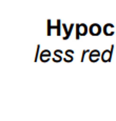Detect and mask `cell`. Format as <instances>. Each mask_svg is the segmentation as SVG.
<instances>
[{
  "mask_svg": "<svg viewBox=\"0 0 116 121\" xmlns=\"http://www.w3.org/2000/svg\"><path fill=\"white\" fill-rule=\"evenodd\" d=\"M89 52H90L89 50H83V52H82V56H81V62H83V60H85V55H87Z\"/></svg>",
  "mask_w": 116,
  "mask_h": 121,
  "instance_id": "11",
  "label": "cell"
},
{
  "mask_svg": "<svg viewBox=\"0 0 116 121\" xmlns=\"http://www.w3.org/2000/svg\"><path fill=\"white\" fill-rule=\"evenodd\" d=\"M89 32H90V34H91L92 36H99L100 33H101V27H100V25L99 24L94 23V24H92L91 26H90Z\"/></svg>",
  "mask_w": 116,
  "mask_h": 121,
  "instance_id": "3",
  "label": "cell"
},
{
  "mask_svg": "<svg viewBox=\"0 0 116 121\" xmlns=\"http://www.w3.org/2000/svg\"><path fill=\"white\" fill-rule=\"evenodd\" d=\"M45 59H50V57H51V53H50V51L49 50H45V51H43L42 53H41V55H40V60L41 61H45Z\"/></svg>",
  "mask_w": 116,
  "mask_h": 121,
  "instance_id": "7",
  "label": "cell"
},
{
  "mask_svg": "<svg viewBox=\"0 0 116 121\" xmlns=\"http://www.w3.org/2000/svg\"><path fill=\"white\" fill-rule=\"evenodd\" d=\"M72 54H74V51H72V50H68V51H66V56L68 58H64V61L66 62H71V61H73V57H72Z\"/></svg>",
  "mask_w": 116,
  "mask_h": 121,
  "instance_id": "8",
  "label": "cell"
},
{
  "mask_svg": "<svg viewBox=\"0 0 116 121\" xmlns=\"http://www.w3.org/2000/svg\"><path fill=\"white\" fill-rule=\"evenodd\" d=\"M57 36H61V30H60V25H61V21L60 19L57 20Z\"/></svg>",
  "mask_w": 116,
  "mask_h": 121,
  "instance_id": "9",
  "label": "cell"
},
{
  "mask_svg": "<svg viewBox=\"0 0 116 121\" xmlns=\"http://www.w3.org/2000/svg\"><path fill=\"white\" fill-rule=\"evenodd\" d=\"M39 48H40V45H37V51H36V57H35V61H37V57H38V54H39Z\"/></svg>",
  "mask_w": 116,
  "mask_h": 121,
  "instance_id": "12",
  "label": "cell"
},
{
  "mask_svg": "<svg viewBox=\"0 0 116 121\" xmlns=\"http://www.w3.org/2000/svg\"><path fill=\"white\" fill-rule=\"evenodd\" d=\"M100 56V53H99L98 50H93L90 52L89 58H90V61L91 62H97L98 61V58Z\"/></svg>",
  "mask_w": 116,
  "mask_h": 121,
  "instance_id": "4",
  "label": "cell"
},
{
  "mask_svg": "<svg viewBox=\"0 0 116 121\" xmlns=\"http://www.w3.org/2000/svg\"><path fill=\"white\" fill-rule=\"evenodd\" d=\"M110 29H114V25L112 23H107L103 27V33L106 36H112V35L116 34L114 31H110Z\"/></svg>",
  "mask_w": 116,
  "mask_h": 121,
  "instance_id": "5",
  "label": "cell"
},
{
  "mask_svg": "<svg viewBox=\"0 0 116 121\" xmlns=\"http://www.w3.org/2000/svg\"><path fill=\"white\" fill-rule=\"evenodd\" d=\"M51 30H53V25L51 23V20H48V36H51Z\"/></svg>",
  "mask_w": 116,
  "mask_h": 121,
  "instance_id": "10",
  "label": "cell"
},
{
  "mask_svg": "<svg viewBox=\"0 0 116 121\" xmlns=\"http://www.w3.org/2000/svg\"><path fill=\"white\" fill-rule=\"evenodd\" d=\"M74 26H76V24L72 23L71 26H70L69 29H67V25L64 24V23H62V27H63L64 32H66V36L63 37V40H68V39H69V37H70V35H71V33H72V30H73V27H74Z\"/></svg>",
  "mask_w": 116,
  "mask_h": 121,
  "instance_id": "6",
  "label": "cell"
},
{
  "mask_svg": "<svg viewBox=\"0 0 116 121\" xmlns=\"http://www.w3.org/2000/svg\"><path fill=\"white\" fill-rule=\"evenodd\" d=\"M88 33V26L85 23L76 24V40H79L80 36H85Z\"/></svg>",
  "mask_w": 116,
  "mask_h": 121,
  "instance_id": "1",
  "label": "cell"
},
{
  "mask_svg": "<svg viewBox=\"0 0 116 121\" xmlns=\"http://www.w3.org/2000/svg\"><path fill=\"white\" fill-rule=\"evenodd\" d=\"M113 50H114V44L111 45V50H104V52L103 53V55H101V60H103V62H110L111 61Z\"/></svg>",
  "mask_w": 116,
  "mask_h": 121,
  "instance_id": "2",
  "label": "cell"
}]
</instances>
